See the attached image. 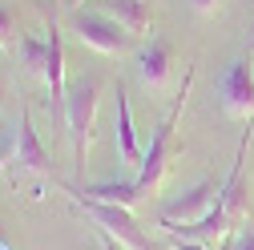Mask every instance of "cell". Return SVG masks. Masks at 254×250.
<instances>
[{"instance_id":"cell-1","label":"cell","mask_w":254,"mask_h":250,"mask_svg":"<svg viewBox=\"0 0 254 250\" xmlns=\"http://www.w3.org/2000/svg\"><path fill=\"white\" fill-rule=\"evenodd\" d=\"M190 81H194V69L186 73V81H182V93H178L174 109H170L162 121H157V129H153V141H149V149H145V162H141V170L129 178V182H133V194H137V202L153 198L157 190H162V182H166V170H170V153H174V125H178V117H182V105H186Z\"/></svg>"},{"instance_id":"cell-2","label":"cell","mask_w":254,"mask_h":250,"mask_svg":"<svg viewBox=\"0 0 254 250\" xmlns=\"http://www.w3.org/2000/svg\"><path fill=\"white\" fill-rule=\"evenodd\" d=\"M97 97H101V85L93 81V77L73 81L69 93H65V133L73 141V170H77V178H85L93 121H97Z\"/></svg>"},{"instance_id":"cell-3","label":"cell","mask_w":254,"mask_h":250,"mask_svg":"<svg viewBox=\"0 0 254 250\" xmlns=\"http://www.w3.org/2000/svg\"><path fill=\"white\" fill-rule=\"evenodd\" d=\"M61 190H65L89 218H93V226L97 230H105V234H113L125 250H157L153 242H149V234L141 230V222L133 218V210L129 206H113V202H97V198H85L81 190H77V182H57Z\"/></svg>"},{"instance_id":"cell-4","label":"cell","mask_w":254,"mask_h":250,"mask_svg":"<svg viewBox=\"0 0 254 250\" xmlns=\"http://www.w3.org/2000/svg\"><path fill=\"white\" fill-rule=\"evenodd\" d=\"M69 28L77 33V41L85 49L101 53V57H125V53L133 49V33H129V28H121L117 20H109L97 8H73Z\"/></svg>"},{"instance_id":"cell-5","label":"cell","mask_w":254,"mask_h":250,"mask_svg":"<svg viewBox=\"0 0 254 250\" xmlns=\"http://www.w3.org/2000/svg\"><path fill=\"white\" fill-rule=\"evenodd\" d=\"M218 101L234 121H254V65L250 57H238L218 77Z\"/></svg>"},{"instance_id":"cell-6","label":"cell","mask_w":254,"mask_h":250,"mask_svg":"<svg viewBox=\"0 0 254 250\" xmlns=\"http://www.w3.org/2000/svg\"><path fill=\"white\" fill-rule=\"evenodd\" d=\"M12 166L20 174H37V178H53V153L45 149V141L33 129V113L20 109L16 121V149H12Z\"/></svg>"},{"instance_id":"cell-7","label":"cell","mask_w":254,"mask_h":250,"mask_svg":"<svg viewBox=\"0 0 254 250\" xmlns=\"http://www.w3.org/2000/svg\"><path fill=\"white\" fill-rule=\"evenodd\" d=\"M49 61H45V85H49V113H53V121H61L65 125V93H69V85H65V41H61V24L49 16Z\"/></svg>"},{"instance_id":"cell-8","label":"cell","mask_w":254,"mask_h":250,"mask_svg":"<svg viewBox=\"0 0 254 250\" xmlns=\"http://www.w3.org/2000/svg\"><path fill=\"white\" fill-rule=\"evenodd\" d=\"M218 190H222V186H218L214 178L190 186V190H182L178 198L166 202V214H162V218H166V222H198L202 214H210V210L218 206Z\"/></svg>"},{"instance_id":"cell-9","label":"cell","mask_w":254,"mask_h":250,"mask_svg":"<svg viewBox=\"0 0 254 250\" xmlns=\"http://www.w3.org/2000/svg\"><path fill=\"white\" fill-rule=\"evenodd\" d=\"M113 141H117V158L121 166H129L133 174L141 170L145 162V149L137 141V129H133V109H129V97H125V85L117 81V113H113Z\"/></svg>"},{"instance_id":"cell-10","label":"cell","mask_w":254,"mask_h":250,"mask_svg":"<svg viewBox=\"0 0 254 250\" xmlns=\"http://www.w3.org/2000/svg\"><path fill=\"white\" fill-rule=\"evenodd\" d=\"M170 69H174V45L166 37H149L137 49V77L145 81V89H166L170 85Z\"/></svg>"},{"instance_id":"cell-11","label":"cell","mask_w":254,"mask_h":250,"mask_svg":"<svg viewBox=\"0 0 254 250\" xmlns=\"http://www.w3.org/2000/svg\"><path fill=\"white\" fill-rule=\"evenodd\" d=\"M166 234H174V238H190V242H202V246H214L218 238H226L230 230H234V222H230V214L222 210V206H214L210 214H202L198 222H157Z\"/></svg>"},{"instance_id":"cell-12","label":"cell","mask_w":254,"mask_h":250,"mask_svg":"<svg viewBox=\"0 0 254 250\" xmlns=\"http://www.w3.org/2000/svg\"><path fill=\"white\" fill-rule=\"evenodd\" d=\"M97 12H105L109 20H117L129 33H145L149 28V0H97Z\"/></svg>"},{"instance_id":"cell-13","label":"cell","mask_w":254,"mask_h":250,"mask_svg":"<svg viewBox=\"0 0 254 250\" xmlns=\"http://www.w3.org/2000/svg\"><path fill=\"white\" fill-rule=\"evenodd\" d=\"M16 61H20V73L28 77H45V61H49V33H20L16 37Z\"/></svg>"},{"instance_id":"cell-14","label":"cell","mask_w":254,"mask_h":250,"mask_svg":"<svg viewBox=\"0 0 254 250\" xmlns=\"http://www.w3.org/2000/svg\"><path fill=\"white\" fill-rule=\"evenodd\" d=\"M0 49H16V8L0 0Z\"/></svg>"},{"instance_id":"cell-15","label":"cell","mask_w":254,"mask_h":250,"mask_svg":"<svg viewBox=\"0 0 254 250\" xmlns=\"http://www.w3.org/2000/svg\"><path fill=\"white\" fill-rule=\"evenodd\" d=\"M234 250H254V226H246V230L234 234Z\"/></svg>"},{"instance_id":"cell-16","label":"cell","mask_w":254,"mask_h":250,"mask_svg":"<svg viewBox=\"0 0 254 250\" xmlns=\"http://www.w3.org/2000/svg\"><path fill=\"white\" fill-rule=\"evenodd\" d=\"M190 4H194V12H202V16H214L222 0H190Z\"/></svg>"},{"instance_id":"cell-17","label":"cell","mask_w":254,"mask_h":250,"mask_svg":"<svg viewBox=\"0 0 254 250\" xmlns=\"http://www.w3.org/2000/svg\"><path fill=\"white\" fill-rule=\"evenodd\" d=\"M174 250H214V246H202V242H190V238H174Z\"/></svg>"},{"instance_id":"cell-18","label":"cell","mask_w":254,"mask_h":250,"mask_svg":"<svg viewBox=\"0 0 254 250\" xmlns=\"http://www.w3.org/2000/svg\"><path fill=\"white\" fill-rule=\"evenodd\" d=\"M97 238H101V250H125V246H121L113 234H105V230H97Z\"/></svg>"},{"instance_id":"cell-19","label":"cell","mask_w":254,"mask_h":250,"mask_svg":"<svg viewBox=\"0 0 254 250\" xmlns=\"http://www.w3.org/2000/svg\"><path fill=\"white\" fill-rule=\"evenodd\" d=\"M85 4V0H65V8H81Z\"/></svg>"},{"instance_id":"cell-20","label":"cell","mask_w":254,"mask_h":250,"mask_svg":"<svg viewBox=\"0 0 254 250\" xmlns=\"http://www.w3.org/2000/svg\"><path fill=\"white\" fill-rule=\"evenodd\" d=\"M4 162H8V149H0V166H4Z\"/></svg>"},{"instance_id":"cell-21","label":"cell","mask_w":254,"mask_h":250,"mask_svg":"<svg viewBox=\"0 0 254 250\" xmlns=\"http://www.w3.org/2000/svg\"><path fill=\"white\" fill-rule=\"evenodd\" d=\"M0 250H12V246H8V242H0Z\"/></svg>"},{"instance_id":"cell-22","label":"cell","mask_w":254,"mask_h":250,"mask_svg":"<svg viewBox=\"0 0 254 250\" xmlns=\"http://www.w3.org/2000/svg\"><path fill=\"white\" fill-rule=\"evenodd\" d=\"M0 242H8V238H4V230H0Z\"/></svg>"},{"instance_id":"cell-23","label":"cell","mask_w":254,"mask_h":250,"mask_svg":"<svg viewBox=\"0 0 254 250\" xmlns=\"http://www.w3.org/2000/svg\"><path fill=\"white\" fill-rule=\"evenodd\" d=\"M61 4H65V0H61Z\"/></svg>"}]
</instances>
